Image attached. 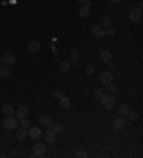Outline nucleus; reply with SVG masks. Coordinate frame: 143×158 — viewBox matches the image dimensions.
I'll return each mask as SVG.
<instances>
[{"instance_id": "1", "label": "nucleus", "mask_w": 143, "mask_h": 158, "mask_svg": "<svg viewBox=\"0 0 143 158\" xmlns=\"http://www.w3.org/2000/svg\"><path fill=\"white\" fill-rule=\"evenodd\" d=\"M19 124V120L13 116H6V118L3 120V127H5V130L10 131V130H14L16 127Z\"/></svg>"}, {"instance_id": "2", "label": "nucleus", "mask_w": 143, "mask_h": 158, "mask_svg": "<svg viewBox=\"0 0 143 158\" xmlns=\"http://www.w3.org/2000/svg\"><path fill=\"white\" fill-rule=\"evenodd\" d=\"M114 103H116V100H114V97L112 94H105V96L102 97V106H103L106 110H112L114 106Z\"/></svg>"}, {"instance_id": "3", "label": "nucleus", "mask_w": 143, "mask_h": 158, "mask_svg": "<svg viewBox=\"0 0 143 158\" xmlns=\"http://www.w3.org/2000/svg\"><path fill=\"white\" fill-rule=\"evenodd\" d=\"M100 83L102 84H105V86H107V84L110 83H113V74H112V71L110 70H105V71H102L100 73Z\"/></svg>"}, {"instance_id": "4", "label": "nucleus", "mask_w": 143, "mask_h": 158, "mask_svg": "<svg viewBox=\"0 0 143 158\" xmlns=\"http://www.w3.org/2000/svg\"><path fill=\"white\" fill-rule=\"evenodd\" d=\"M46 150H47V147H46V144H43V143H36L33 145V153L36 157H43L46 154Z\"/></svg>"}, {"instance_id": "5", "label": "nucleus", "mask_w": 143, "mask_h": 158, "mask_svg": "<svg viewBox=\"0 0 143 158\" xmlns=\"http://www.w3.org/2000/svg\"><path fill=\"white\" fill-rule=\"evenodd\" d=\"M27 135L32 140H36V141H37V140L42 138L43 133H42V130H40V127H30V130H29Z\"/></svg>"}, {"instance_id": "6", "label": "nucleus", "mask_w": 143, "mask_h": 158, "mask_svg": "<svg viewBox=\"0 0 143 158\" xmlns=\"http://www.w3.org/2000/svg\"><path fill=\"white\" fill-rule=\"evenodd\" d=\"M92 34L97 39H102L105 36V27H102V24H95L93 27H92Z\"/></svg>"}, {"instance_id": "7", "label": "nucleus", "mask_w": 143, "mask_h": 158, "mask_svg": "<svg viewBox=\"0 0 143 158\" xmlns=\"http://www.w3.org/2000/svg\"><path fill=\"white\" fill-rule=\"evenodd\" d=\"M2 63L3 64H9V66H14L17 63V59L13 56V54H10V53H5L3 57H2Z\"/></svg>"}, {"instance_id": "8", "label": "nucleus", "mask_w": 143, "mask_h": 158, "mask_svg": "<svg viewBox=\"0 0 143 158\" xmlns=\"http://www.w3.org/2000/svg\"><path fill=\"white\" fill-rule=\"evenodd\" d=\"M53 121H54V120H53L52 116H43V117L39 118V124L43 126V127H47V128H50L52 124H53Z\"/></svg>"}, {"instance_id": "9", "label": "nucleus", "mask_w": 143, "mask_h": 158, "mask_svg": "<svg viewBox=\"0 0 143 158\" xmlns=\"http://www.w3.org/2000/svg\"><path fill=\"white\" fill-rule=\"evenodd\" d=\"M79 16L82 19H86L90 16V3H86V5H82V7L79 9Z\"/></svg>"}, {"instance_id": "10", "label": "nucleus", "mask_w": 143, "mask_h": 158, "mask_svg": "<svg viewBox=\"0 0 143 158\" xmlns=\"http://www.w3.org/2000/svg\"><path fill=\"white\" fill-rule=\"evenodd\" d=\"M12 74V66L9 64H2L0 66V77L2 79H6Z\"/></svg>"}, {"instance_id": "11", "label": "nucleus", "mask_w": 143, "mask_h": 158, "mask_svg": "<svg viewBox=\"0 0 143 158\" xmlns=\"http://www.w3.org/2000/svg\"><path fill=\"white\" fill-rule=\"evenodd\" d=\"M124 126H126V121H124V118L122 116L116 117V118L113 120V128L114 130H122V128H124Z\"/></svg>"}, {"instance_id": "12", "label": "nucleus", "mask_w": 143, "mask_h": 158, "mask_svg": "<svg viewBox=\"0 0 143 158\" xmlns=\"http://www.w3.org/2000/svg\"><path fill=\"white\" fill-rule=\"evenodd\" d=\"M129 17H130L132 22H139L140 17H142V12L138 10V9H132L130 12H129Z\"/></svg>"}, {"instance_id": "13", "label": "nucleus", "mask_w": 143, "mask_h": 158, "mask_svg": "<svg viewBox=\"0 0 143 158\" xmlns=\"http://www.w3.org/2000/svg\"><path fill=\"white\" fill-rule=\"evenodd\" d=\"M44 140H46V143H54V140H56V133L52 130V128H49L44 134H43Z\"/></svg>"}, {"instance_id": "14", "label": "nucleus", "mask_w": 143, "mask_h": 158, "mask_svg": "<svg viewBox=\"0 0 143 158\" xmlns=\"http://www.w3.org/2000/svg\"><path fill=\"white\" fill-rule=\"evenodd\" d=\"M29 116V110L26 107H19L17 108V111H16V118L17 120H22V118H26V117Z\"/></svg>"}, {"instance_id": "15", "label": "nucleus", "mask_w": 143, "mask_h": 158, "mask_svg": "<svg viewBox=\"0 0 143 158\" xmlns=\"http://www.w3.org/2000/svg\"><path fill=\"white\" fill-rule=\"evenodd\" d=\"M40 49H42V44L39 42H30L27 44V50L30 51V53H37Z\"/></svg>"}, {"instance_id": "16", "label": "nucleus", "mask_w": 143, "mask_h": 158, "mask_svg": "<svg viewBox=\"0 0 143 158\" xmlns=\"http://www.w3.org/2000/svg\"><path fill=\"white\" fill-rule=\"evenodd\" d=\"M59 104H60V107L62 108H69L72 106V101H70V98L69 97L63 96L62 98H59Z\"/></svg>"}, {"instance_id": "17", "label": "nucleus", "mask_w": 143, "mask_h": 158, "mask_svg": "<svg viewBox=\"0 0 143 158\" xmlns=\"http://www.w3.org/2000/svg\"><path fill=\"white\" fill-rule=\"evenodd\" d=\"M70 66H72L70 60H63L62 63H60V66H59V70H60L62 73H66V71L70 70Z\"/></svg>"}, {"instance_id": "18", "label": "nucleus", "mask_w": 143, "mask_h": 158, "mask_svg": "<svg viewBox=\"0 0 143 158\" xmlns=\"http://www.w3.org/2000/svg\"><path fill=\"white\" fill-rule=\"evenodd\" d=\"M100 60L105 61V63H110V61H112V53L107 50L102 51V53H100Z\"/></svg>"}, {"instance_id": "19", "label": "nucleus", "mask_w": 143, "mask_h": 158, "mask_svg": "<svg viewBox=\"0 0 143 158\" xmlns=\"http://www.w3.org/2000/svg\"><path fill=\"white\" fill-rule=\"evenodd\" d=\"M16 137H17V140L19 141H23V140H26V137H27V131H26V128H19L17 130V134H16Z\"/></svg>"}, {"instance_id": "20", "label": "nucleus", "mask_w": 143, "mask_h": 158, "mask_svg": "<svg viewBox=\"0 0 143 158\" xmlns=\"http://www.w3.org/2000/svg\"><path fill=\"white\" fill-rule=\"evenodd\" d=\"M129 111H130V108H129L127 104H122V106L119 107V114L122 117H126L129 114Z\"/></svg>"}, {"instance_id": "21", "label": "nucleus", "mask_w": 143, "mask_h": 158, "mask_svg": "<svg viewBox=\"0 0 143 158\" xmlns=\"http://www.w3.org/2000/svg\"><path fill=\"white\" fill-rule=\"evenodd\" d=\"M3 114H6V116H13L14 114V108L10 106V104H6V106H3Z\"/></svg>"}, {"instance_id": "22", "label": "nucleus", "mask_w": 143, "mask_h": 158, "mask_svg": "<svg viewBox=\"0 0 143 158\" xmlns=\"http://www.w3.org/2000/svg\"><path fill=\"white\" fill-rule=\"evenodd\" d=\"M50 128H52L54 133H62L63 131V124L62 123H54V121H53V124H52Z\"/></svg>"}, {"instance_id": "23", "label": "nucleus", "mask_w": 143, "mask_h": 158, "mask_svg": "<svg viewBox=\"0 0 143 158\" xmlns=\"http://www.w3.org/2000/svg\"><path fill=\"white\" fill-rule=\"evenodd\" d=\"M93 96L96 98H102L105 94H103V90L100 89V87H96V89H93Z\"/></svg>"}, {"instance_id": "24", "label": "nucleus", "mask_w": 143, "mask_h": 158, "mask_svg": "<svg viewBox=\"0 0 143 158\" xmlns=\"http://www.w3.org/2000/svg\"><path fill=\"white\" fill-rule=\"evenodd\" d=\"M110 26H112V20H110L109 17H105V19L102 20V27H107V29H110Z\"/></svg>"}, {"instance_id": "25", "label": "nucleus", "mask_w": 143, "mask_h": 158, "mask_svg": "<svg viewBox=\"0 0 143 158\" xmlns=\"http://www.w3.org/2000/svg\"><path fill=\"white\" fill-rule=\"evenodd\" d=\"M107 86H109V91H112V94H114V93H117V91H119V87H117V84L110 83V84H107Z\"/></svg>"}, {"instance_id": "26", "label": "nucleus", "mask_w": 143, "mask_h": 158, "mask_svg": "<svg viewBox=\"0 0 143 158\" xmlns=\"http://www.w3.org/2000/svg\"><path fill=\"white\" fill-rule=\"evenodd\" d=\"M20 126L23 127V128H29V127H30V121L27 120V117H26V118H22V120H20Z\"/></svg>"}, {"instance_id": "27", "label": "nucleus", "mask_w": 143, "mask_h": 158, "mask_svg": "<svg viewBox=\"0 0 143 158\" xmlns=\"http://www.w3.org/2000/svg\"><path fill=\"white\" fill-rule=\"evenodd\" d=\"M127 117H129V120H132V121H134V120H138V117H139V114H138V113H136V111H129Z\"/></svg>"}, {"instance_id": "28", "label": "nucleus", "mask_w": 143, "mask_h": 158, "mask_svg": "<svg viewBox=\"0 0 143 158\" xmlns=\"http://www.w3.org/2000/svg\"><path fill=\"white\" fill-rule=\"evenodd\" d=\"M76 157H80V158H86L89 157V154L86 153V151H83V150H79V151H76V154H75Z\"/></svg>"}, {"instance_id": "29", "label": "nucleus", "mask_w": 143, "mask_h": 158, "mask_svg": "<svg viewBox=\"0 0 143 158\" xmlns=\"http://www.w3.org/2000/svg\"><path fill=\"white\" fill-rule=\"evenodd\" d=\"M85 73H86L87 76H92L93 73H95V67H92V66H87V67L85 69Z\"/></svg>"}, {"instance_id": "30", "label": "nucleus", "mask_w": 143, "mask_h": 158, "mask_svg": "<svg viewBox=\"0 0 143 158\" xmlns=\"http://www.w3.org/2000/svg\"><path fill=\"white\" fill-rule=\"evenodd\" d=\"M77 59H79V54H77L76 51H72L70 53V61H77Z\"/></svg>"}, {"instance_id": "31", "label": "nucleus", "mask_w": 143, "mask_h": 158, "mask_svg": "<svg viewBox=\"0 0 143 158\" xmlns=\"http://www.w3.org/2000/svg\"><path fill=\"white\" fill-rule=\"evenodd\" d=\"M62 97H63V93L60 91V90H56V91H54V98L59 100V98H62Z\"/></svg>"}, {"instance_id": "32", "label": "nucleus", "mask_w": 143, "mask_h": 158, "mask_svg": "<svg viewBox=\"0 0 143 158\" xmlns=\"http://www.w3.org/2000/svg\"><path fill=\"white\" fill-rule=\"evenodd\" d=\"M106 34H109V36H113V34H114V30H113L112 27H110L109 30H107V33H106Z\"/></svg>"}, {"instance_id": "33", "label": "nucleus", "mask_w": 143, "mask_h": 158, "mask_svg": "<svg viewBox=\"0 0 143 158\" xmlns=\"http://www.w3.org/2000/svg\"><path fill=\"white\" fill-rule=\"evenodd\" d=\"M142 7H143V3H142V2H139V3H138V7H136V9L142 12Z\"/></svg>"}, {"instance_id": "34", "label": "nucleus", "mask_w": 143, "mask_h": 158, "mask_svg": "<svg viewBox=\"0 0 143 158\" xmlns=\"http://www.w3.org/2000/svg\"><path fill=\"white\" fill-rule=\"evenodd\" d=\"M77 2H79L80 5H86V3H87V0H77Z\"/></svg>"}, {"instance_id": "35", "label": "nucleus", "mask_w": 143, "mask_h": 158, "mask_svg": "<svg viewBox=\"0 0 143 158\" xmlns=\"http://www.w3.org/2000/svg\"><path fill=\"white\" fill-rule=\"evenodd\" d=\"M110 2H112V3H113V5H117V3H119L120 0H110Z\"/></svg>"}, {"instance_id": "36", "label": "nucleus", "mask_w": 143, "mask_h": 158, "mask_svg": "<svg viewBox=\"0 0 143 158\" xmlns=\"http://www.w3.org/2000/svg\"><path fill=\"white\" fill-rule=\"evenodd\" d=\"M0 66H2V60H0Z\"/></svg>"}]
</instances>
